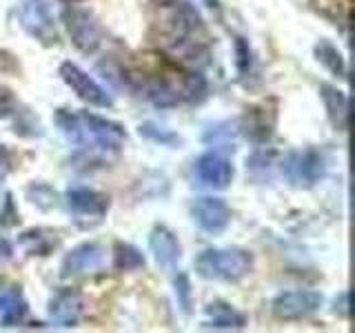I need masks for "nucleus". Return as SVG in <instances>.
Segmentation results:
<instances>
[{
    "mask_svg": "<svg viewBox=\"0 0 355 333\" xmlns=\"http://www.w3.org/2000/svg\"><path fill=\"white\" fill-rule=\"evenodd\" d=\"M55 125H58V129L69 140L85 142V144L89 142L92 147L105 149L111 153H118L127 142L125 127L103 116L89 114V111L71 114L67 109H58L55 111Z\"/></svg>",
    "mask_w": 355,
    "mask_h": 333,
    "instance_id": "obj_1",
    "label": "nucleus"
},
{
    "mask_svg": "<svg viewBox=\"0 0 355 333\" xmlns=\"http://www.w3.org/2000/svg\"><path fill=\"white\" fill-rule=\"evenodd\" d=\"M196 273L205 280L240 282L253 269V255L247 249H216L209 247L198 253L193 262Z\"/></svg>",
    "mask_w": 355,
    "mask_h": 333,
    "instance_id": "obj_2",
    "label": "nucleus"
},
{
    "mask_svg": "<svg viewBox=\"0 0 355 333\" xmlns=\"http://www.w3.org/2000/svg\"><path fill=\"white\" fill-rule=\"evenodd\" d=\"M62 22L69 33L73 47L87 56H92L100 49L105 38L103 25L98 22L96 14L87 7H78L76 3L62 9Z\"/></svg>",
    "mask_w": 355,
    "mask_h": 333,
    "instance_id": "obj_3",
    "label": "nucleus"
},
{
    "mask_svg": "<svg viewBox=\"0 0 355 333\" xmlns=\"http://www.w3.org/2000/svg\"><path fill=\"white\" fill-rule=\"evenodd\" d=\"M282 173L291 187L309 189L327 173V158L318 149H302L288 153L282 160Z\"/></svg>",
    "mask_w": 355,
    "mask_h": 333,
    "instance_id": "obj_4",
    "label": "nucleus"
},
{
    "mask_svg": "<svg viewBox=\"0 0 355 333\" xmlns=\"http://www.w3.org/2000/svg\"><path fill=\"white\" fill-rule=\"evenodd\" d=\"M67 209L71 211L76 222L85 229H92L105 220L109 211V198L92 187H71L64 194Z\"/></svg>",
    "mask_w": 355,
    "mask_h": 333,
    "instance_id": "obj_5",
    "label": "nucleus"
},
{
    "mask_svg": "<svg viewBox=\"0 0 355 333\" xmlns=\"http://www.w3.org/2000/svg\"><path fill=\"white\" fill-rule=\"evenodd\" d=\"M18 22L25 33L42 44L58 42V29L49 5L44 0H22L18 5Z\"/></svg>",
    "mask_w": 355,
    "mask_h": 333,
    "instance_id": "obj_6",
    "label": "nucleus"
},
{
    "mask_svg": "<svg viewBox=\"0 0 355 333\" xmlns=\"http://www.w3.org/2000/svg\"><path fill=\"white\" fill-rule=\"evenodd\" d=\"M62 83L71 89V92L83 100V103L92 105V107H103V109H109L114 107V98L107 92V89L96 83L92 76H89L85 69H80L76 62L71 60H64L58 69Z\"/></svg>",
    "mask_w": 355,
    "mask_h": 333,
    "instance_id": "obj_7",
    "label": "nucleus"
},
{
    "mask_svg": "<svg viewBox=\"0 0 355 333\" xmlns=\"http://www.w3.org/2000/svg\"><path fill=\"white\" fill-rule=\"evenodd\" d=\"M107 262V249L100 242H80L71 251L64 253L60 262V275L62 278H76V275H92L105 269Z\"/></svg>",
    "mask_w": 355,
    "mask_h": 333,
    "instance_id": "obj_8",
    "label": "nucleus"
},
{
    "mask_svg": "<svg viewBox=\"0 0 355 333\" xmlns=\"http://www.w3.org/2000/svg\"><path fill=\"white\" fill-rule=\"evenodd\" d=\"M322 293L311 289H297V291H282L273 298L271 311L277 320H302L313 316L322 307Z\"/></svg>",
    "mask_w": 355,
    "mask_h": 333,
    "instance_id": "obj_9",
    "label": "nucleus"
},
{
    "mask_svg": "<svg viewBox=\"0 0 355 333\" xmlns=\"http://www.w3.org/2000/svg\"><path fill=\"white\" fill-rule=\"evenodd\" d=\"M189 211H191V220L198 225V229H202L209 236H220L231 222L229 205L216 196L196 198L191 207H189Z\"/></svg>",
    "mask_w": 355,
    "mask_h": 333,
    "instance_id": "obj_10",
    "label": "nucleus"
},
{
    "mask_svg": "<svg viewBox=\"0 0 355 333\" xmlns=\"http://www.w3.org/2000/svg\"><path fill=\"white\" fill-rule=\"evenodd\" d=\"M193 173L209 189H227L233 182L236 169L227 155H222L220 151H207L196 160Z\"/></svg>",
    "mask_w": 355,
    "mask_h": 333,
    "instance_id": "obj_11",
    "label": "nucleus"
},
{
    "mask_svg": "<svg viewBox=\"0 0 355 333\" xmlns=\"http://www.w3.org/2000/svg\"><path fill=\"white\" fill-rule=\"evenodd\" d=\"M149 249L153 253L155 264L160 266L162 271H173L175 264L182 258V247L180 240L175 238V233L164 227V225H155L149 233Z\"/></svg>",
    "mask_w": 355,
    "mask_h": 333,
    "instance_id": "obj_12",
    "label": "nucleus"
},
{
    "mask_svg": "<svg viewBox=\"0 0 355 333\" xmlns=\"http://www.w3.org/2000/svg\"><path fill=\"white\" fill-rule=\"evenodd\" d=\"M85 314V298L76 289H62L49 300V318L58 327H76Z\"/></svg>",
    "mask_w": 355,
    "mask_h": 333,
    "instance_id": "obj_13",
    "label": "nucleus"
},
{
    "mask_svg": "<svg viewBox=\"0 0 355 333\" xmlns=\"http://www.w3.org/2000/svg\"><path fill=\"white\" fill-rule=\"evenodd\" d=\"M320 98H322V103H324L331 125L338 131L347 129V125H349V96L333 85H320Z\"/></svg>",
    "mask_w": 355,
    "mask_h": 333,
    "instance_id": "obj_14",
    "label": "nucleus"
},
{
    "mask_svg": "<svg viewBox=\"0 0 355 333\" xmlns=\"http://www.w3.org/2000/svg\"><path fill=\"white\" fill-rule=\"evenodd\" d=\"M27 316V302L22 298L20 287L0 289V325L16 327Z\"/></svg>",
    "mask_w": 355,
    "mask_h": 333,
    "instance_id": "obj_15",
    "label": "nucleus"
},
{
    "mask_svg": "<svg viewBox=\"0 0 355 333\" xmlns=\"http://www.w3.org/2000/svg\"><path fill=\"white\" fill-rule=\"evenodd\" d=\"M207 316L209 322L205 325V329H220V331H240L247 327V316L236 311L231 305H209L207 307Z\"/></svg>",
    "mask_w": 355,
    "mask_h": 333,
    "instance_id": "obj_16",
    "label": "nucleus"
},
{
    "mask_svg": "<svg viewBox=\"0 0 355 333\" xmlns=\"http://www.w3.org/2000/svg\"><path fill=\"white\" fill-rule=\"evenodd\" d=\"M18 244L27 255H49L58 247V236L49 229H31L22 233Z\"/></svg>",
    "mask_w": 355,
    "mask_h": 333,
    "instance_id": "obj_17",
    "label": "nucleus"
},
{
    "mask_svg": "<svg viewBox=\"0 0 355 333\" xmlns=\"http://www.w3.org/2000/svg\"><path fill=\"white\" fill-rule=\"evenodd\" d=\"M313 53H315V60L324 67L327 71H331L333 76L338 78H344L347 76V60H344L342 51L333 44L331 40L322 38L315 47H313Z\"/></svg>",
    "mask_w": 355,
    "mask_h": 333,
    "instance_id": "obj_18",
    "label": "nucleus"
},
{
    "mask_svg": "<svg viewBox=\"0 0 355 333\" xmlns=\"http://www.w3.org/2000/svg\"><path fill=\"white\" fill-rule=\"evenodd\" d=\"M144 255L138 247H133L129 242H116L114 244V269L129 273V271H140L144 269Z\"/></svg>",
    "mask_w": 355,
    "mask_h": 333,
    "instance_id": "obj_19",
    "label": "nucleus"
},
{
    "mask_svg": "<svg viewBox=\"0 0 355 333\" xmlns=\"http://www.w3.org/2000/svg\"><path fill=\"white\" fill-rule=\"evenodd\" d=\"M138 133L144 140L162 144V147H178V144H182V138L178 136L175 131L155 125V122H142V125L138 127Z\"/></svg>",
    "mask_w": 355,
    "mask_h": 333,
    "instance_id": "obj_20",
    "label": "nucleus"
},
{
    "mask_svg": "<svg viewBox=\"0 0 355 333\" xmlns=\"http://www.w3.org/2000/svg\"><path fill=\"white\" fill-rule=\"evenodd\" d=\"M27 198L31 205H36L38 209L47 211L51 207H55V191L44 182H33L27 187Z\"/></svg>",
    "mask_w": 355,
    "mask_h": 333,
    "instance_id": "obj_21",
    "label": "nucleus"
},
{
    "mask_svg": "<svg viewBox=\"0 0 355 333\" xmlns=\"http://www.w3.org/2000/svg\"><path fill=\"white\" fill-rule=\"evenodd\" d=\"M173 287H175L178 307L182 309V314H191L193 293H191V282H189V275L187 273H178L175 280H173Z\"/></svg>",
    "mask_w": 355,
    "mask_h": 333,
    "instance_id": "obj_22",
    "label": "nucleus"
},
{
    "mask_svg": "<svg viewBox=\"0 0 355 333\" xmlns=\"http://www.w3.org/2000/svg\"><path fill=\"white\" fill-rule=\"evenodd\" d=\"M251 65H253V53L249 42L244 38H236V67H238V74L244 76L251 71Z\"/></svg>",
    "mask_w": 355,
    "mask_h": 333,
    "instance_id": "obj_23",
    "label": "nucleus"
},
{
    "mask_svg": "<svg viewBox=\"0 0 355 333\" xmlns=\"http://www.w3.org/2000/svg\"><path fill=\"white\" fill-rule=\"evenodd\" d=\"M0 222H3L5 227H11L18 222V211H14V200L7 194V200H5V209L0 211Z\"/></svg>",
    "mask_w": 355,
    "mask_h": 333,
    "instance_id": "obj_24",
    "label": "nucleus"
},
{
    "mask_svg": "<svg viewBox=\"0 0 355 333\" xmlns=\"http://www.w3.org/2000/svg\"><path fill=\"white\" fill-rule=\"evenodd\" d=\"M9 173V151L0 144V182L5 180Z\"/></svg>",
    "mask_w": 355,
    "mask_h": 333,
    "instance_id": "obj_25",
    "label": "nucleus"
},
{
    "mask_svg": "<svg viewBox=\"0 0 355 333\" xmlns=\"http://www.w3.org/2000/svg\"><path fill=\"white\" fill-rule=\"evenodd\" d=\"M333 311H336L340 318H347L349 316V293L347 291L340 293V305L336 302V309H333Z\"/></svg>",
    "mask_w": 355,
    "mask_h": 333,
    "instance_id": "obj_26",
    "label": "nucleus"
},
{
    "mask_svg": "<svg viewBox=\"0 0 355 333\" xmlns=\"http://www.w3.org/2000/svg\"><path fill=\"white\" fill-rule=\"evenodd\" d=\"M209 9H220V0H202Z\"/></svg>",
    "mask_w": 355,
    "mask_h": 333,
    "instance_id": "obj_27",
    "label": "nucleus"
},
{
    "mask_svg": "<svg viewBox=\"0 0 355 333\" xmlns=\"http://www.w3.org/2000/svg\"><path fill=\"white\" fill-rule=\"evenodd\" d=\"M158 3H160V5H173L175 0H158Z\"/></svg>",
    "mask_w": 355,
    "mask_h": 333,
    "instance_id": "obj_28",
    "label": "nucleus"
},
{
    "mask_svg": "<svg viewBox=\"0 0 355 333\" xmlns=\"http://www.w3.org/2000/svg\"><path fill=\"white\" fill-rule=\"evenodd\" d=\"M62 3H67V5H73V3H80V0H62Z\"/></svg>",
    "mask_w": 355,
    "mask_h": 333,
    "instance_id": "obj_29",
    "label": "nucleus"
}]
</instances>
